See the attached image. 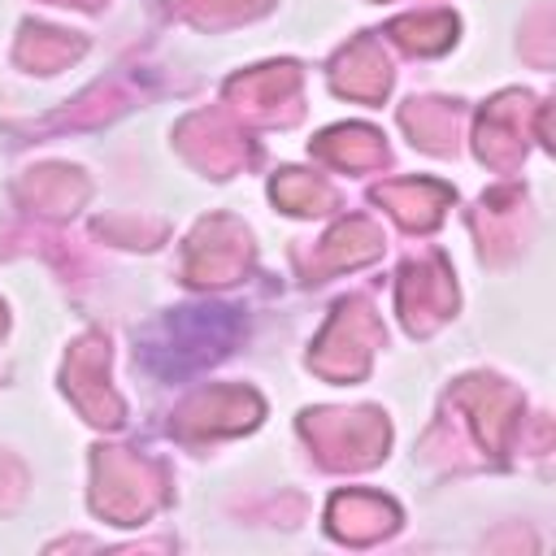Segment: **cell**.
I'll list each match as a JSON object with an SVG mask.
<instances>
[{"label":"cell","instance_id":"cell-1","mask_svg":"<svg viewBox=\"0 0 556 556\" xmlns=\"http://www.w3.org/2000/svg\"><path fill=\"white\" fill-rule=\"evenodd\" d=\"M235 330H239V321L230 308H217V304L178 308L143 330L139 352H143L148 369H156L161 378H178V374H191V369L217 361L226 352V343L235 339Z\"/></svg>","mask_w":556,"mask_h":556}]
</instances>
